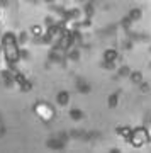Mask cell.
<instances>
[{"label":"cell","mask_w":151,"mask_h":153,"mask_svg":"<svg viewBox=\"0 0 151 153\" xmlns=\"http://www.w3.org/2000/svg\"><path fill=\"white\" fill-rule=\"evenodd\" d=\"M150 141L151 0H0V152Z\"/></svg>","instance_id":"6da1fadb"}]
</instances>
